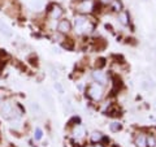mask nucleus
Wrapping results in <instances>:
<instances>
[{
	"label": "nucleus",
	"mask_w": 156,
	"mask_h": 147,
	"mask_svg": "<svg viewBox=\"0 0 156 147\" xmlns=\"http://www.w3.org/2000/svg\"><path fill=\"white\" fill-rule=\"evenodd\" d=\"M94 23L83 16H78L74 22V29L77 34H90L94 31Z\"/></svg>",
	"instance_id": "obj_1"
},
{
	"label": "nucleus",
	"mask_w": 156,
	"mask_h": 147,
	"mask_svg": "<svg viewBox=\"0 0 156 147\" xmlns=\"http://www.w3.org/2000/svg\"><path fill=\"white\" fill-rule=\"evenodd\" d=\"M104 94V90H103V86L99 85V83H91L87 89V95H89L92 100H100L103 98Z\"/></svg>",
	"instance_id": "obj_2"
},
{
	"label": "nucleus",
	"mask_w": 156,
	"mask_h": 147,
	"mask_svg": "<svg viewBox=\"0 0 156 147\" xmlns=\"http://www.w3.org/2000/svg\"><path fill=\"white\" fill-rule=\"evenodd\" d=\"M94 11V2L92 0H81L77 4V12H80L82 14L91 13Z\"/></svg>",
	"instance_id": "obj_3"
},
{
	"label": "nucleus",
	"mask_w": 156,
	"mask_h": 147,
	"mask_svg": "<svg viewBox=\"0 0 156 147\" xmlns=\"http://www.w3.org/2000/svg\"><path fill=\"white\" fill-rule=\"evenodd\" d=\"M0 113H2L4 117H12V115L14 113V108L12 106L11 102H4L0 106Z\"/></svg>",
	"instance_id": "obj_4"
},
{
	"label": "nucleus",
	"mask_w": 156,
	"mask_h": 147,
	"mask_svg": "<svg viewBox=\"0 0 156 147\" xmlns=\"http://www.w3.org/2000/svg\"><path fill=\"white\" fill-rule=\"evenodd\" d=\"M48 14L52 20H57L62 16V8L57 4H53V5L50 7V11H48Z\"/></svg>",
	"instance_id": "obj_5"
},
{
	"label": "nucleus",
	"mask_w": 156,
	"mask_h": 147,
	"mask_svg": "<svg viewBox=\"0 0 156 147\" xmlns=\"http://www.w3.org/2000/svg\"><path fill=\"white\" fill-rule=\"evenodd\" d=\"M70 29H72V23L68 20H61L57 23V31L60 34H68L70 31Z\"/></svg>",
	"instance_id": "obj_6"
},
{
	"label": "nucleus",
	"mask_w": 156,
	"mask_h": 147,
	"mask_svg": "<svg viewBox=\"0 0 156 147\" xmlns=\"http://www.w3.org/2000/svg\"><path fill=\"white\" fill-rule=\"evenodd\" d=\"M73 138H74L76 141H81V139H83L85 138V135H86V130L83 126H81V125H77L74 129H73Z\"/></svg>",
	"instance_id": "obj_7"
},
{
	"label": "nucleus",
	"mask_w": 156,
	"mask_h": 147,
	"mask_svg": "<svg viewBox=\"0 0 156 147\" xmlns=\"http://www.w3.org/2000/svg\"><path fill=\"white\" fill-rule=\"evenodd\" d=\"M92 77H94V80L98 83H100V85H104V83L107 82V76L100 70H95L94 73H92Z\"/></svg>",
	"instance_id": "obj_8"
},
{
	"label": "nucleus",
	"mask_w": 156,
	"mask_h": 147,
	"mask_svg": "<svg viewBox=\"0 0 156 147\" xmlns=\"http://www.w3.org/2000/svg\"><path fill=\"white\" fill-rule=\"evenodd\" d=\"M0 33H2L4 37H7V38H11L13 35L11 27H9L4 21H0Z\"/></svg>",
	"instance_id": "obj_9"
},
{
	"label": "nucleus",
	"mask_w": 156,
	"mask_h": 147,
	"mask_svg": "<svg viewBox=\"0 0 156 147\" xmlns=\"http://www.w3.org/2000/svg\"><path fill=\"white\" fill-rule=\"evenodd\" d=\"M43 92V98H44V100L48 103V106H50V108H51V111H55V102H53V99L51 98V95L48 94L47 91H42Z\"/></svg>",
	"instance_id": "obj_10"
},
{
	"label": "nucleus",
	"mask_w": 156,
	"mask_h": 147,
	"mask_svg": "<svg viewBox=\"0 0 156 147\" xmlns=\"http://www.w3.org/2000/svg\"><path fill=\"white\" fill-rule=\"evenodd\" d=\"M135 146L136 147H147V138L144 135H138L135 138Z\"/></svg>",
	"instance_id": "obj_11"
},
{
	"label": "nucleus",
	"mask_w": 156,
	"mask_h": 147,
	"mask_svg": "<svg viewBox=\"0 0 156 147\" xmlns=\"http://www.w3.org/2000/svg\"><path fill=\"white\" fill-rule=\"evenodd\" d=\"M30 8H33L34 11H39L43 8V2L42 0H30Z\"/></svg>",
	"instance_id": "obj_12"
},
{
	"label": "nucleus",
	"mask_w": 156,
	"mask_h": 147,
	"mask_svg": "<svg viewBox=\"0 0 156 147\" xmlns=\"http://www.w3.org/2000/svg\"><path fill=\"white\" fill-rule=\"evenodd\" d=\"M119 18H120V21H121L122 25H128V23H129V13L126 12V11L125 12H121Z\"/></svg>",
	"instance_id": "obj_13"
},
{
	"label": "nucleus",
	"mask_w": 156,
	"mask_h": 147,
	"mask_svg": "<svg viewBox=\"0 0 156 147\" xmlns=\"http://www.w3.org/2000/svg\"><path fill=\"white\" fill-rule=\"evenodd\" d=\"M34 138H35V141H41L43 138V130L41 128L35 129V131H34Z\"/></svg>",
	"instance_id": "obj_14"
},
{
	"label": "nucleus",
	"mask_w": 156,
	"mask_h": 147,
	"mask_svg": "<svg viewBox=\"0 0 156 147\" xmlns=\"http://www.w3.org/2000/svg\"><path fill=\"white\" fill-rule=\"evenodd\" d=\"M109 128L112 131H120L121 129H122V126H121L120 122H112V124L109 125Z\"/></svg>",
	"instance_id": "obj_15"
},
{
	"label": "nucleus",
	"mask_w": 156,
	"mask_h": 147,
	"mask_svg": "<svg viewBox=\"0 0 156 147\" xmlns=\"http://www.w3.org/2000/svg\"><path fill=\"white\" fill-rule=\"evenodd\" d=\"M101 138H103L101 134L100 133H96V131H95V133H92V135H91V141L92 142H99Z\"/></svg>",
	"instance_id": "obj_16"
},
{
	"label": "nucleus",
	"mask_w": 156,
	"mask_h": 147,
	"mask_svg": "<svg viewBox=\"0 0 156 147\" xmlns=\"http://www.w3.org/2000/svg\"><path fill=\"white\" fill-rule=\"evenodd\" d=\"M111 4H113V11L116 12H120V9H121V4L119 0H112V3Z\"/></svg>",
	"instance_id": "obj_17"
},
{
	"label": "nucleus",
	"mask_w": 156,
	"mask_h": 147,
	"mask_svg": "<svg viewBox=\"0 0 156 147\" xmlns=\"http://www.w3.org/2000/svg\"><path fill=\"white\" fill-rule=\"evenodd\" d=\"M156 146V139L154 137H148L147 138V147H155Z\"/></svg>",
	"instance_id": "obj_18"
},
{
	"label": "nucleus",
	"mask_w": 156,
	"mask_h": 147,
	"mask_svg": "<svg viewBox=\"0 0 156 147\" xmlns=\"http://www.w3.org/2000/svg\"><path fill=\"white\" fill-rule=\"evenodd\" d=\"M55 89L58 91V92H60V94H64V89H62V86L60 85V83H55Z\"/></svg>",
	"instance_id": "obj_19"
},
{
	"label": "nucleus",
	"mask_w": 156,
	"mask_h": 147,
	"mask_svg": "<svg viewBox=\"0 0 156 147\" xmlns=\"http://www.w3.org/2000/svg\"><path fill=\"white\" fill-rule=\"evenodd\" d=\"M31 108L34 112H38V113H41V108H39V106L37 103H31Z\"/></svg>",
	"instance_id": "obj_20"
},
{
	"label": "nucleus",
	"mask_w": 156,
	"mask_h": 147,
	"mask_svg": "<svg viewBox=\"0 0 156 147\" xmlns=\"http://www.w3.org/2000/svg\"><path fill=\"white\" fill-rule=\"evenodd\" d=\"M104 64H105V60L104 59H99V60H98V68H101V66H104Z\"/></svg>",
	"instance_id": "obj_21"
},
{
	"label": "nucleus",
	"mask_w": 156,
	"mask_h": 147,
	"mask_svg": "<svg viewBox=\"0 0 156 147\" xmlns=\"http://www.w3.org/2000/svg\"><path fill=\"white\" fill-rule=\"evenodd\" d=\"M99 2L101 4H105V5H107V4H111L112 3V0H99Z\"/></svg>",
	"instance_id": "obj_22"
},
{
	"label": "nucleus",
	"mask_w": 156,
	"mask_h": 147,
	"mask_svg": "<svg viewBox=\"0 0 156 147\" xmlns=\"http://www.w3.org/2000/svg\"><path fill=\"white\" fill-rule=\"evenodd\" d=\"M95 147H103V145H100V143H98V145H96Z\"/></svg>",
	"instance_id": "obj_23"
}]
</instances>
